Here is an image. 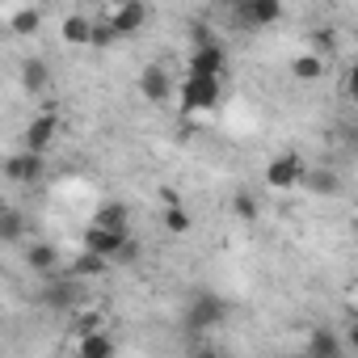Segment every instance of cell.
<instances>
[{"mask_svg": "<svg viewBox=\"0 0 358 358\" xmlns=\"http://www.w3.org/2000/svg\"><path fill=\"white\" fill-rule=\"evenodd\" d=\"M299 190H308V194H316V199H337V194H341V177H337L333 169H303Z\"/></svg>", "mask_w": 358, "mask_h": 358, "instance_id": "cell-11", "label": "cell"}, {"mask_svg": "<svg viewBox=\"0 0 358 358\" xmlns=\"http://www.w3.org/2000/svg\"><path fill=\"white\" fill-rule=\"evenodd\" d=\"M324 72H329V59H324L320 51H299V55L291 59V76H295L299 85H316V80H324Z\"/></svg>", "mask_w": 358, "mask_h": 358, "instance_id": "cell-12", "label": "cell"}, {"mask_svg": "<svg viewBox=\"0 0 358 358\" xmlns=\"http://www.w3.org/2000/svg\"><path fill=\"white\" fill-rule=\"evenodd\" d=\"M127 236H131V232H127ZM127 236H122V232H110V228H101V224H89V228H85V249L110 262V257L118 253V245H122Z\"/></svg>", "mask_w": 358, "mask_h": 358, "instance_id": "cell-13", "label": "cell"}, {"mask_svg": "<svg viewBox=\"0 0 358 358\" xmlns=\"http://www.w3.org/2000/svg\"><path fill=\"white\" fill-rule=\"evenodd\" d=\"M26 266H30L34 274L51 278V274L59 270V253H55V245H51V241H34V245H26Z\"/></svg>", "mask_w": 358, "mask_h": 358, "instance_id": "cell-14", "label": "cell"}, {"mask_svg": "<svg viewBox=\"0 0 358 358\" xmlns=\"http://www.w3.org/2000/svg\"><path fill=\"white\" fill-rule=\"evenodd\" d=\"M22 236H26V220H22V211L0 207V245H17Z\"/></svg>", "mask_w": 358, "mask_h": 358, "instance_id": "cell-22", "label": "cell"}, {"mask_svg": "<svg viewBox=\"0 0 358 358\" xmlns=\"http://www.w3.org/2000/svg\"><path fill=\"white\" fill-rule=\"evenodd\" d=\"M177 97H182V110H186V114L215 110L220 97H224V76H199V72H186V80H182V89H177Z\"/></svg>", "mask_w": 358, "mask_h": 358, "instance_id": "cell-1", "label": "cell"}, {"mask_svg": "<svg viewBox=\"0 0 358 358\" xmlns=\"http://www.w3.org/2000/svg\"><path fill=\"white\" fill-rule=\"evenodd\" d=\"M106 257H97V253H89V249H80L76 257H72V266H68V274L80 282V278H97V274H106Z\"/></svg>", "mask_w": 358, "mask_h": 358, "instance_id": "cell-20", "label": "cell"}, {"mask_svg": "<svg viewBox=\"0 0 358 358\" xmlns=\"http://www.w3.org/2000/svg\"><path fill=\"white\" fill-rule=\"evenodd\" d=\"M135 89H139V97H143V101H156V106H160V101H169V97L177 93L173 72H169L164 64H148V68L139 72V85H135Z\"/></svg>", "mask_w": 358, "mask_h": 358, "instance_id": "cell-7", "label": "cell"}, {"mask_svg": "<svg viewBox=\"0 0 358 358\" xmlns=\"http://www.w3.org/2000/svg\"><path fill=\"white\" fill-rule=\"evenodd\" d=\"M232 26L236 30H262L282 17V0H232Z\"/></svg>", "mask_w": 358, "mask_h": 358, "instance_id": "cell-3", "label": "cell"}, {"mask_svg": "<svg viewBox=\"0 0 358 358\" xmlns=\"http://www.w3.org/2000/svg\"><path fill=\"white\" fill-rule=\"evenodd\" d=\"M101 324H106V316H101L97 308H89V312L76 316V337H85V333H93V329H101Z\"/></svg>", "mask_w": 358, "mask_h": 358, "instance_id": "cell-26", "label": "cell"}, {"mask_svg": "<svg viewBox=\"0 0 358 358\" xmlns=\"http://www.w3.org/2000/svg\"><path fill=\"white\" fill-rule=\"evenodd\" d=\"M55 135H59V114L47 110V114H38V118L26 122V131H22V148H30V152H47V148H55Z\"/></svg>", "mask_w": 358, "mask_h": 358, "instance_id": "cell-8", "label": "cell"}, {"mask_svg": "<svg viewBox=\"0 0 358 358\" xmlns=\"http://www.w3.org/2000/svg\"><path fill=\"white\" fill-rule=\"evenodd\" d=\"M190 72H199V76H228V55H224V47L211 38V43H203V47H190Z\"/></svg>", "mask_w": 358, "mask_h": 358, "instance_id": "cell-9", "label": "cell"}, {"mask_svg": "<svg viewBox=\"0 0 358 358\" xmlns=\"http://www.w3.org/2000/svg\"><path fill=\"white\" fill-rule=\"evenodd\" d=\"M118 43V34L110 30V22L106 17H93V30H89V51H110Z\"/></svg>", "mask_w": 358, "mask_h": 358, "instance_id": "cell-24", "label": "cell"}, {"mask_svg": "<svg viewBox=\"0 0 358 358\" xmlns=\"http://www.w3.org/2000/svg\"><path fill=\"white\" fill-rule=\"evenodd\" d=\"M215 5H224V9H228V5H232V0H215Z\"/></svg>", "mask_w": 358, "mask_h": 358, "instance_id": "cell-28", "label": "cell"}, {"mask_svg": "<svg viewBox=\"0 0 358 358\" xmlns=\"http://www.w3.org/2000/svg\"><path fill=\"white\" fill-rule=\"evenodd\" d=\"M341 341H337V333L333 329H312V337H308V345H303V354L308 358H341Z\"/></svg>", "mask_w": 358, "mask_h": 358, "instance_id": "cell-17", "label": "cell"}, {"mask_svg": "<svg viewBox=\"0 0 358 358\" xmlns=\"http://www.w3.org/2000/svg\"><path fill=\"white\" fill-rule=\"evenodd\" d=\"M9 30L22 34V38H30V34L43 30V13H38V9H17V13L9 17Z\"/></svg>", "mask_w": 358, "mask_h": 358, "instance_id": "cell-23", "label": "cell"}, {"mask_svg": "<svg viewBox=\"0 0 358 358\" xmlns=\"http://www.w3.org/2000/svg\"><path fill=\"white\" fill-rule=\"evenodd\" d=\"M76 354H85V358H110L114 354V337H106L101 329H93V333L76 337Z\"/></svg>", "mask_w": 358, "mask_h": 358, "instance_id": "cell-21", "label": "cell"}, {"mask_svg": "<svg viewBox=\"0 0 358 358\" xmlns=\"http://www.w3.org/2000/svg\"><path fill=\"white\" fill-rule=\"evenodd\" d=\"M224 320H228V303L220 295H211V291H199L194 303L186 308V329H194V333H207V329H215Z\"/></svg>", "mask_w": 358, "mask_h": 358, "instance_id": "cell-4", "label": "cell"}, {"mask_svg": "<svg viewBox=\"0 0 358 358\" xmlns=\"http://www.w3.org/2000/svg\"><path fill=\"white\" fill-rule=\"evenodd\" d=\"M160 224H164V232H173V236H186V232L194 228V215H190V207H182V203H164Z\"/></svg>", "mask_w": 358, "mask_h": 358, "instance_id": "cell-19", "label": "cell"}, {"mask_svg": "<svg viewBox=\"0 0 358 358\" xmlns=\"http://www.w3.org/2000/svg\"><path fill=\"white\" fill-rule=\"evenodd\" d=\"M76 295H80V291H76V278H72V274H68V278H55V274H51V282L43 287V303L55 308V312L68 308V303H76Z\"/></svg>", "mask_w": 358, "mask_h": 358, "instance_id": "cell-16", "label": "cell"}, {"mask_svg": "<svg viewBox=\"0 0 358 358\" xmlns=\"http://www.w3.org/2000/svg\"><path fill=\"white\" fill-rule=\"evenodd\" d=\"M89 224H101V228H110V232H131V207L127 203H101L97 211H93V220Z\"/></svg>", "mask_w": 358, "mask_h": 358, "instance_id": "cell-15", "label": "cell"}, {"mask_svg": "<svg viewBox=\"0 0 358 358\" xmlns=\"http://www.w3.org/2000/svg\"><path fill=\"white\" fill-rule=\"evenodd\" d=\"M106 22H110V30L118 38H131V34H139L148 26V5H143V0H118Z\"/></svg>", "mask_w": 358, "mask_h": 358, "instance_id": "cell-6", "label": "cell"}, {"mask_svg": "<svg viewBox=\"0 0 358 358\" xmlns=\"http://www.w3.org/2000/svg\"><path fill=\"white\" fill-rule=\"evenodd\" d=\"M232 211L241 224H257V194L253 190H236L232 194Z\"/></svg>", "mask_w": 358, "mask_h": 358, "instance_id": "cell-25", "label": "cell"}, {"mask_svg": "<svg viewBox=\"0 0 358 358\" xmlns=\"http://www.w3.org/2000/svg\"><path fill=\"white\" fill-rule=\"evenodd\" d=\"M0 173H5V182L13 186H38L43 173H47V152H30V148H17L13 156H5V164H0Z\"/></svg>", "mask_w": 358, "mask_h": 358, "instance_id": "cell-2", "label": "cell"}, {"mask_svg": "<svg viewBox=\"0 0 358 358\" xmlns=\"http://www.w3.org/2000/svg\"><path fill=\"white\" fill-rule=\"evenodd\" d=\"M17 80H22V89H26L30 97H38V93H47V89H51V64H47V59H38V55H30V59H22Z\"/></svg>", "mask_w": 358, "mask_h": 358, "instance_id": "cell-10", "label": "cell"}, {"mask_svg": "<svg viewBox=\"0 0 358 358\" xmlns=\"http://www.w3.org/2000/svg\"><path fill=\"white\" fill-rule=\"evenodd\" d=\"M303 156L299 152H278L266 164V186L270 190H299V177H303Z\"/></svg>", "mask_w": 358, "mask_h": 358, "instance_id": "cell-5", "label": "cell"}, {"mask_svg": "<svg viewBox=\"0 0 358 358\" xmlns=\"http://www.w3.org/2000/svg\"><path fill=\"white\" fill-rule=\"evenodd\" d=\"M89 30H93V17H85V13H68L59 22V38L68 47H89Z\"/></svg>", "mask_w": 358, "mask_h": 358, "instance_id": "cell-18", "label": "cell"}, {"mask_svg": "<svg viewBox=\"0 0 358 358\" xmlns=\"http://www.w3.org/2000/svg\"><path fill=\"white\" fill-rule=\"evenodd\" d=\"M114 262H118V266H135V262H139V245H135V241L127 236V241L118 245V253L110 257V266H114Z\"/></svg>", "mask_w": 358, "mask_h": 358, "instance_id": "cell-27", "label": "cell"}]
</instances>
